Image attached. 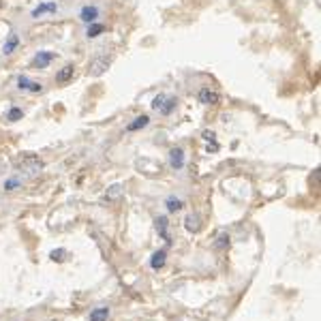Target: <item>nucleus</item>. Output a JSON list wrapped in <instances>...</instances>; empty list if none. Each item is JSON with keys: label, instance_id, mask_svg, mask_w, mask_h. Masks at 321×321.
Masks as SVG:
<instances>
[{"label": "nucleus", "instance_id": "1", "mask_svg": "<svg viewBox=\"0 0 321 321\" xmlns=\"http://www.w3.org/2000/svg\"><path fill=\"white\" fill-rule=\"evenodd\" d=\"M17 90H24V92H32V94H39L43 90V83L41 81H35L26 75H19L17 77Z\"/></svg>", "mask_w": 321, "mask_h": 321}, {"label": "nucleus", "instance_id": "2", "mask_svg": "<svg viewBox=\"0 0 321 321\" xmlns=\"http://www.w3.org/2000/svg\"><path fill=\"white\" fill-rule=\"evenodd\" d=\"M197 99H199V103H203V105H218V101H221V94H218L216 90L203 86V88H199Z\"/></svg>", "mask_w": 321, "mask_h": 321}, {"label": "nucleus", "instance_id": "3", "mask_svg": "<svg viewBox=\"0 0 321 321\" xmlns=\"http://www.w3.org/2000/svg\"><path fill=\"white\" fill-rule=\"evenodd\" d=\"M107 67H109V58L107 56H96L92 62H90V75H103L107 71Z\"/></svg>", "mask_w": 321, "mask_h": 321}, {"label": "nucleus", "instance_id": "4", "mask_svg": "<svg viewBox=\"0 0 321 321\" xmlns=\"http://www.w3.org/2000/svg\"><path fill=\"white\" fill-rule=\"evenodd\" d=\"M99 15H101V11H99V6H94V4H86V6H81V11H80V19L83 24L96 22Z\"/></svg>", "mask_w": 321, "mask_h": 321}, {"label": "nucleus", "instance_id": "5", "mask_svg": "<svg viewBox=\"0 0 321 321\" xmlns=\"http://www.w3.org/2000/svg\"><path fill=\"white\" fill-rule=\"evenodd\" d=\"M169 165L171 169H182L184 167V150L182 148H171L169 150Z\"/></svg>", "mask_w": 321, "mask_h": 321}, {"label": "nucleus", "instance_id": "6", "mask_svg": "<svg viewBox=\"0 0 321 321\" xmlns=\"http://www.w3.org/2000/svg\"><path fill=\"white\" fill-rule=\"evenodd\" d=\"M148 124H150V116L141 114V116H137V118H133V122H128L126 124V133H137V131H141V128H146Z\"/></svg>", "mask_w": 321, "mask_h": 321}, {"label": "nucleus", "instance_id": "7", "mask_svg": "<svg viewBox=\"0 0 321 321\" xmlns=\"http://www.w3.org/2000/svg\"><path fill=\"white\" fill-rule=\"evenodd\" d=\"M56 11H58V4L56 2H41L39 6H35V9H32L30 15L35 17V19H39V17H43L45 13H56Z\"/></svg>", "mask_w": 321, "mask_h": 321}, {"label": "nucleus", "instance_id": "8", "mask_svg": "<svg viewBox=\"0 0 321 321\" xmlns=\"http://www.w3.org/2000/svg\"><path fill=\"white\" fill-rule=\"evenodd\" d=\"M54 58H56L54 51H39V54L35 56V60H32V64H35L37 69H45Z\"/></svg>", "mask_w": 321, "mask_h": 321}, {"label": "nucleus", "instance_id": "9", "mask_svg": "<svg viewBox=\"0 0 321 321\" xmlns=\"http://www.w3.org/2000/svg\"><path fill=\"white\" fill-rule=\"evenodd\" d=\"M73 75H75V67H73V64H67V67H62L56 73V81L58 83H67V81L73 80Z\"/></svg>", "mask_w": 321, "mask_h": 321}, {"label": "nucleus", "instance_id": "10", "mask_svg": "<svg viewBox=\"0 0 321 321\" xmlns=\"http://www.w3.org/2000/svg\"><path fill=\"white\" fill-rule=\"evenodd\" d=\"M154 225H157L159 236L163 238L167 244H169L171 240H169V231H167V225H169V223H167V218H165V216H157V218H154Z\"/></svg>", "mask_w": 321, "mask_h": 321}, {"label": "nucleus", "instance_id": "11", "mask_svg": "<svg viewBox=\"0 0 321 321\" xmlns=\"http://www.w3.org/2000/svg\"><path fill=\"white\" fill-rule=\"evenodd\" d=\"M165 259H167V248L157 250V253L152 255V259H150V268L152 270H160L165 266Z\"/></svg>", "mask_w": 321, "mask_h": 321}, {"label": "nucleus", "instance_id": "12", "mask_svg": "<svg viewBox=\"0 0 321 321\" xmlns=\"http://www.w3.org/2000/svg\"><path fill=\"white\" fill-rule=\"evenodd\" d=\"M19 165H24L30 173H37V171H41V169H43V163H41V160H39L37 157H26Z\"/></svg>", "mask_w": 321, "mask_h": 321}, {"label": "nucleus", "instance_id": "13", "mask_svg": "<svg viewBox=\"0 0 321 321\" xmlns=\"http://www.w3.org/2000/svg\"><path fill=\"white\" fill-rule=\"evenodd\" d=\"M17 45H19V37L15 35V32H11L9 37H6V41H4V45H2V51L6 56L9 54H13V51L17 49Z\"/></svg>", "mask_w": 321, "mask_h": 321}, {"label": "nucleus", "instance_id": "14", "mask_svg": "<svg viewBox=\"0 0 321 321\" xmlns=\"http://www.w3.org/2000/svg\"><path fill=\"white\" fill-rule=\"evenodd\" d=\"M184 227L186 231H191V234H197L199 227H201V223H199V214H189L184 218Z\"/></svg>", "mask_w": 321, "mask_h": 321}, {"label": "nucleus", "instance_id": "15", "mask_svg": "<svg viewBox=\"0 0 321 321\" xmlns=\"http://www.w3.org/2000/svg\"><path fill=\"white\" fill-rule=\"evenodd\" d=\"M176 105H178L176 96H169V94H167V99L163 101V105H160L159 114H160V116H169V114L173 112V109H176Z\"/></svg>", "mask_w": 321, "mask_h": 321}, {"label": "nucleus", "instance_id": "16", "mask_svg": "<svg viewBox=\"0 0 321 321\" xmlns=\"http://www.w3.org/2000/svg\"><path fill=\"white\" fill-rule=\"evenodd\" d=\"M103 32H105V26L99 24V22H92V24H88V28H86V37L96 39V37H101Z\"/></svg>", "mask_w": 321, "mask_h": 321}, {"label": "nucleus", "instance_id": "17", "mask_svg": "<svg viewBox=\"0 0 321 321\" xmlns=\"http://www.w3.org/2000/svg\"><path fill=\"white\" fill-rule=\"evenodd\" d=\"M165 205H167V212H180V210L184 208V201L180 197H173L171 195V197L165 199Z\"/></svg>", "mask_w": 321, "mask_h": 321}, {"label": "nucleus", "instance_id": "18", "mask_svg": "<svg viewBox=\"0 0 321 321\" xmlns=\"http://www.w3.org/2000/svg\"><path fill=\"white\" fill-rule=\"evenodd\" d=\"M109 317V308L107 306H101V308H94L90 313V321H105Z\"/></svg>", "mask_w": 321, "mask_h": 321}, {"label": "nucleus", "instance_id": "19", "mask_svg": "<svg viewBox=\"0 0 321 321\" xmlns=\"http://www.w3.org/2000/svg\"><path fill=\"white\" fill-rule=\"evenodd\" d=\"M22 116H24V112H22V107H9V112H6V120H11V122H15V120H22Z\"/></svg>", "mask_w": 321, "mask_h": 321}, {"label": "nucleus", "instance_id": "20", "mask_svg": "<svg viewBox=\"0 0 321 321\" xmlns=\"http://www.w3.org/2000/svg\"><path fill=\"white\" fill-rule=\"evenodd\" d=\"M4 191H15L17 186H22V180L19 178H9V180H4Z\"/></svg>", "mask_w": 321, "mask_h": 321}, {"label": "nucleus", "instance_id": "21", "mask_svg": "<svg viewBox=\"0 0 321 321\" xmlns=\"http://www.w3.org/2000/svg\"><path fill=\"white\" fill-rule=\"evenodd\" d=\"M227 246H229V236L227 234H221V236L216 238V242H214V248L221 250V248H227Z\"/></svg>", "mask_w": 321, "mask_h": 321}, {"label": "nucleus", "instance_id": "22", "mask_svg": "<svg viewBox=\"0 0 321 321\" xmlns=\"http://www.w3.org/2000/svg\"><path fill=\"white\" fill-rule=\"evenodd\" d=\"M167 99V94H163V92H160V94H157V96H154V99H152V103H150V105H152V109H154V112H159V109H160V105H163V101Z\"/></svg>", "mask_w": 321, "mask_h": 321}, {"label": "nucleus", "instance_id": "23", "mask_svg": "<svg viewBox=\"0 0 321 321\" xmlns=\"http://www.w3.org/2000/svg\"><path fill=\"white\" fill-rule=\"evenodd\" d=\"M64 255H67V250H62V248H58V250H51V259L54 261H62L64 259Z\"/></svg>", "mask_w": 321, "mask_h": 321}, {"label": "nucleus", "instance_id": "24", "mask_svg": "<svg viewBox=\"0 0 321 321\" xmlns=\"http://www.w3.org/2000/svg\"><path fill=\"white\" fill-rule=\"evenodd\" d=\"M120 193H122V186H120V184H114V186H112V191L107 193V199H116V197L120 195Z\"/></svg>", "mask_w": 321, "mask_h": 321}, {"label": "nucleus", "instance_id": "25", "mask_svg": "<svg viewBox=\"0 0 321 321\" xmlns=\"http://www.w3.org/2000/svg\"><path fill=\"white\" fill-rule=\"evenodd\" d=\"M201 135H203L205 141H214V133H212V131H203Z\"/></svg>", "mask_w": 321, "mask_h": 321}, {"label": "nucleus", "instance_id": "26", "mask_svg": "<svg viewBox=\"0 0 321 321\" xmlns=\"http://www.w3.org/2000/svg\"><path fill=\"white\" fill-rule=\"evenodd\" d=\"M0 6H2V0H0Z\"/></svg>", "mask_w": 321, "mask_h": 321}]
</instances>
